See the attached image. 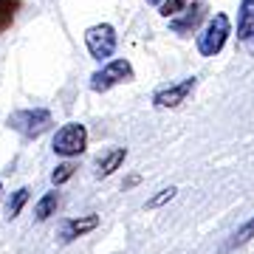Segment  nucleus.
<instances>
[{"mask_svg":"<svg viewBox=\"0 0 254 254\" xmlns=\"http://www.w3.org/2000/svg\"><path fill=\"white\" fill-rule=\"evenodd\" d=\"M57 203H60V195H57V192H46L43 198L37 200L34 218H37V220H48V218L57 212Z\"/></svg>","mask_w":254,"mask_h":254,"instance_id":"9b49d317","label":"nucleus"},{"mask_svg":"<svg viewBox=\"0 0 254 254\" xmlns=\"http://www.w3.org/2000/svg\"><path fill=\"white\" fill-rule=\"evenodd\" d=\"M195 85H198V79L190 76V79L178 82V85H170V88H164V91H155L153 105L155 108H178V105L187 102V96L195 91Z\"/></svg>","mask_w":254,"mask_h":254,"instance_id":"423d86ee","label":"nucleus"},{"mask_svg":"<svg viewBox=\"0 0 254 254\" xmlns=\"http://www.w3.org/2000/svg\"><path fill=\"white\" fill-rule=\"evenodd\" d=\"M17 6H20V0H0V31L11 26Z\"/></svg>","mask_w":254,"mask_h":254,"instance_id":"ddd939ff","label":"nucleus"},{"mask_svg":"<svg viewBox=\"0 0 254 254\" xmlns=\"http://www.w3.org/2000/svg\"><path fill=\"white\" fill-rule=\"evenodd\" d=\"M28 203V190L23 187V190H17L14 195L9 198V206H6V212H9V218H17L20 212H23V206Z\"/></svg>","mask_w":254,"mask_h":254,"instance_id":"4468645a","label":"nucleus"},{"mask_svg":"<svg viewBox=\"0 0 254 254\" xmlns=\"http://www.w3.org/2000/svg\"><path fill=\"white\" fill-rule=\"evenodd\" d=\"M130 79H133V65L127 63V60H113V63H108L105 68H99L91 76V88L96 93H105V91L116 88L122 82H130Z\"/></svg>","mask_w":254,"mask_h":254,"instance_id":"20e7f679","label":"nucleus"},{"mask_svg":"<svg viewBox=\"0 0 254 254\" xmlns=\"http://www.w3.org/2000/svg\"><path fill=\"white\" fill-rule=\"evenodd\" d=\"M125 158H127V150H125V147L110 150V153L99 161V175H113L119 167H122V161H125Z\"/></svg>","mask_w":254,"mask_h":254,"instance_id":"9d476101","label":"nucleus"},{"mask_svg":"<svg viewBox=\"0 0 254 254\" xmlns=\"http://www.w3.org/2000/svg\"><path fill=\"white\" fill-rule=\"evenodd\" d=\"M254 237V218L246 223V226H240L235 232V237H232V243H229V249H237V246H243V243H249Z\"/></svg>","mask_w":254,"mask_h":254,"instance_id":"2eb2a0df","label":"nucleus"},{"mask_svg":"<svg viewBox=\"0 0 254 254\" xmlns=\"http://www.w3.org/2000/svg\"><path fill=\"white\" fill-rule=\"evenodd\" d=\"M99 226V218L96 215H85V218H71L63 223V243H71V240H76V237L88 235V232H93V229Z\"/></svg>","mask_w":254,"mask_h":254,"instance_id":"6e6552de","label":"nucleus"},{"mask_svg":"<svg viewBox=\"0 0 254 254\" xmlns=\"http://www.w3.org/2000/svg\"><path fill=\"white\" fill-rule=\"evenodd\" d=\"M51 147H54L57 155H65V158H73V155L85 153V147H88V130H85V125H79V122L63 125L57 130Z\"/></svg>","mask_w":254,"mask_h":254,"instance_id":"7ed1b4c3","label":"nucleus"},{"mask_svg":"<svg viewBox=\"0 0 254 254\" xmlns=\"http://www.w3.org/2000/svg\"><path fill=\"white\" fill-rule=\"evenodd\" d=\"M190 3H195V0H161L158 9H161L164 17H175V14H181L184 9H190Z\"/></svg>","mask_w":254,"mask_h":254,"instance_id":"f8f14e48","label":"nucleus"},{"mask_svg":"<svg viewBox=\"0 0 254 254\" xmlns=\"http://www.w3.org/2000/svg\"><path fill=\"white\" fill-rule=\"evenodd\" d=\"M9 127L17 130L20 136L26 138H37L43 136L48 127H51V113L46 108H28V110H17L9 116Z\"/></svg>","mask_w":254,"mask_h":254,"instance_id":"f03ea898","label":"nucleus"},{"mask_svg":"<svg viewBox=\"0 0 254 254\" xmlns=\"http://www.w3.org/2000/svg\"><path fill=\"white\" fill-rule=\"evenodd\" d=\"M85 46L91 51L93 60H108L116 51V28L110 23H99L85 31Z\"/></svg>","mask_w":254,"mask_h":254,"instance_id":"39448f33","label":"nucleus"},{"mask_svg":"<svg viewBox=\"0 0 254 254\" xmlns=\"http://www.w3.org/2000/svg\"><path fill=\"white\" fill-rule=\"evenodd\" d=\"M237 40H243L246 48H249V54H254V0H243V6H240Z\"/></svg>","mask_w":254,"mask_h":254,"instance_id":"0eeeda50","label":"nucleus"},{"mask_svg":"<svg viewBox=\"0 0 254 254\" xmlns=\"http://www.w3.org/2000/svg\"><path fill=\"white\" fill-rule=\"evenodd\" d=\"M229 34H232V23H229V17L226 14H215V17L203 26V31L198 34V51L203 57L220 54L223 46H226Z\"/></svg>","mask_w":254,"mask_h":254,"instance_id":"f257e3e1","label":"nucleus"},{"mask_svg":"<svg viewBox=\"0 0 254 254\" xmlns=\"http://www.w3.org/2000/svg\"><path fill=\"white\" fill-rule=\"evenodd\" d=\"M175 192H178L175 187H167V190H161L158 195H155V198L147 200V209H158V206H164L167 200H173V198H175Z\"/></svg>","mask_w":254,"mask_h":254,"instance_id":"dca6fc26","label":"nucleus"},{"mask_svg":"<svg viewBox=\"0 0 254 254\" xmlns=\"http://www.w3.org/2000/svg\"><path fill=\"white\" fill-rule=\"evenodd\" d=\"M73 170H76L73 164H60V167L54 170V175H51V181H54L57 187H60V184H65V181H71V178H73Z\"/></svg>","mask_w":254,"mask_h":254,"instance_id":"f3484780","label":"nucleus"},{"mask_svg":"<svg viewBox=\"0 0 254 254\" xmlns=\"http://www.w3.org/2000/svg\"><path fill=\"white\" fill-rule=\"evenodd\" d=\"M187 11V17L184 20H173V28L175 31H192V28L200 23V17H203V0H198V6H190V9H184Z\"/></svg>","mask_w":254,"mask_h":254,"instance_id":"1a4fd4ad","label":"nucleus"},{"mask_svg":"<svg viewBox=\"0 0 254 254\" xmlns=\"http://www.w3.org/2000/svg\"><path fill=\"white\" fill-rule=\"evenodd\" d=\"M150 3H155V6H158V3H161V0H150Z\"/></svg>","mask_w":254,"mask_h":254,"instance_id":"a211bd4d","label":"nucleus"}]
</instances>
